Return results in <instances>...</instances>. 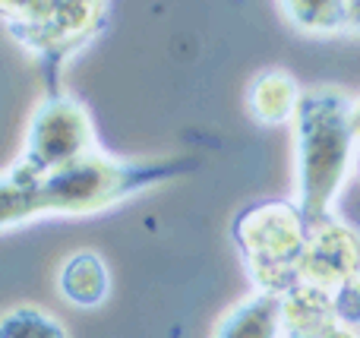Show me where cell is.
Instances as JSON below:
<instances>
[{"label":"cell","instance_id":"6da1fadb","mask_svg":"<svg viewBox=\"0 0 360 338\" xmlns=\"http://www.w3.org/2000/svg\"><path fill=\"white\" fill-rule=\"evenodd\" d=\"M297 171H300V215L307 228L329 221L335 196L348 177L357 152L354 105L338 92H307L297 101Z\"/></svg>","mask_w":360,"mask_h":338},{"label":"cell","instance_id":"7a4b0ae2","mask_svg":"<svg viewBox=\"0 0 360 338\" xmlns=\"http://www.w3.org/2000/svg\"><path fill=\"white\" fill-rule=\"evenodd\" d=\"M92 152L95 133L86 108L70 95H51L48 105L35 114L19 171H25L29 177H48L67 164L79 162V158L92 155Z\"/></svg>","mask_w":360,"mask_h":338},{"label":"cell","instance_id":"3957f363","mask_svg":"<svg viewBox=\"0 0 360 338\" xmlns=\"http://www.w3.org/2000/svg\"><path fill=\"white\" fill-rule=\"evenodd\" d=\"M48 212H54V202H51L44 177H29L16 168L10 177L0 181V228Z\"/></svg>","mask_w":360,"mask_h":338},{"label":"cell","instance_id":"277c9868","mask_svg":"<svg viewBox=\"0 0 360 338\" xmlns=\"http://www.w3.org/2000/svg\"><path fill=\"white\" fill-rule=\"evenodd\" d=\"M281 329V294L259 291L247 304L224 316L218 338H278Z\"/></svg>","mask_w":360,"mask_h":338},{"label":"cell","instance_id":"5b68a950","mask_svg":"<svg viewBox=\"0 0 360 338\" xmlns=\"http://www.w3.org/2000/svg\"><path fill=\"white\" fill-rule=\"evenodd\" d=\"M108 288H111V278L98 253H76L60 272V291L76 307H98L108 297Z\"/></svg>","mask_w":360,"mask_h":338},{"label":"cell","instance_id":"8992f818","mask_svg":"<svg viewBox=\"0 0 360 338\" xmlns=\"http://www.w3.org/2000/svg\"><path fill=\"white\" fill-rule=\"evenodd\" d=\"M297 101L300 95L288 76L269 73L250 92V111L259 117V124H278V120H288L297 111Z\"/></svg>","mask_w":360,"mask_h":338},{"label":"cell","instance_id":"52a82bcc","mask_svg":"<svg viewBox=\"0 0 360 338\" xmlns=\"http://www.w3.org/2000/svg\"><path fill=\"white\" fill-rule=\"evenodd\" d=\"M0 338H67V332L60 329V323L54 316L22 307L0 320Z\"/></svg>","mask_w":360,"mask_h":338}]
</instances>
